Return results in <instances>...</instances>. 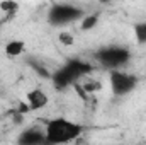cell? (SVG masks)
<instances>
[{"instance_id": "13", "label": "cell", "mask_w": 146, "mask_h": 145, "mask_svg": "<svg viewBox=\"0 0 146 145\" xmlns=\"http://www.w3.org/2000/svg\"><path fill=\"white\" fill-rule=\"evenodd\" d=\"M82 85H83V89L88 94L90 92H95V91H100V84L95 82V80H90V79H87V82H82Z\"/></svg>"}, {"instance_id": "5", "label": "cell", "mask_w": 146, "mask_h": 145, "mask_svg": "<svg viewBox=\"0 0 146 145\" xmlns=\"http://www.w3.org/2000/svg\"><path fill=\"white\" fill-rule=\"evenodd\" d=\"M63 70L70 75V79H72L73 82H76V79H80V77H83V75H87V73L90 72L92 67L88 63H85V62H80V60H70L63 67Z\"/></svg>"}, {"instance_id": "8", "label": "cell", "mask_w": 146, "mask_h": 145, "mask_svg": "<svg viewBox=\"0 0 146 145\" xmlns=\"http://www.w3.org/2000/svg\"><path fill=\"white\" fill-rule=\"evenodd\" d=\"M26 51V44L24 41H19V39H12L5 44V55L7 56H19Z\"/></svg>"}, {"instance_id": "10", "label": "cell", "mask_w": 146, "mask_h": 145, "mask_svg": "<svg viewBox=\"0 0 146 145\" xmlns=\"http://www.w3.org/2000/svg\"><path fill=\"white\" fill-rule=\"evenodd\" d=\"M0 10L9 14V15H14L17 10H19V3L15 0H2L0 2Z\"/></svg>"}, {"instance_id": "12", "label": "cell", "mask_w": 146, "mask_h": 145, "mask_svg": "<svg viewBox=\"0 0 146 145\" xmlns=\"http://www.w3.org/2000/svg\"><path fill=\"white\" fill-rule=\"evenodd\" d=\"M33 68H34V70L42 77V79H51V75H53V73L49 72L42 63H37V62H33Z\"/></svg>"}, {"instance_id": "3", "label": "cell", "mask_w": 146, "mask_h": 145, "mask_svg": "<svg viewBox=\"0 0 146 145\" xmlns=\"http://www.w3.org/2000/svg\"><path fill=\"white\" fill-rule=\"evenodd\" d=\"M95 58L99 60L100 65L107 67V68H117L124 63H127L129 60V51L126 48H121V46H110V48H104L100 50Z\"/></svg>"}, {"instance_id": "11", "label": "cell", "mask_w": 146, "mask_h": 145, "mask_svg": "<svg viewBox=\"0 0 146 145\" xmlns=\"http://www.w3.org/2000/svg\"><path fill=\"white\" fill-rule=\"evenodd\" d=\"M134 36L138 39V43L145 44L146 43V22H139L134 26Z\"/></svg>"}, {"instance_id": "14", "label": "cell", "mask_w": 146, "mask_h": 145, "mask_svg": "<svg viewBox=\"0 0 146 145\" xmlns=\"http://www.w3.org/2000/svg\"><path fill=\"white\" fill-rule=\"evenodd\" d=\"M58 39H60V43H61L63 46H72L73 43H75V38H73L70 33H60Z\"/></svg>"}, {"instance_id": "4", "label": "cell", "mask_w": 146, "mask_h": 145, "mask_svg": "<svg viewBox=\"0 0 146 145\" xmlns=\"http://www.w3.org/2000/svg\"><path fill=\"white\" fill-rule=\"evenodd\" d=\"M138 85V77L133 73H126L121 70L110 72V89L115 96H126Z\"/></svg>"}, {"instance_id": "2", "label": "cell", "mask_w": 146, "mask_h": 145, "mask_svg": "<svg viewBox=\"0 0 146 145\" xmlns=\"http://www.w3.org/2000/svg\"><path fill=\"white\" fill-rule=\"evenodd\" d=\"M83 15H85V12L78 7H73L68 3H58V5L51 7L48 19L54 26H65V24H70L75 21H82Z\"/></svg>"}, {"instance_id": "9", "label": "cell", "mask_w": 146, "mask_h": 145, "mask_svg": "<svg viewBox=\"0 0 146 145\" xmlns=\"http://www.w3.org/2000/svg\"><path fill=\"white\" fill-rule=\"evenodd\" d=\"M97 22H99V15H97V14H88V15H83V17H82L80 28H82L83 31H88V29L95 28Z\"/></svg>"}, {"instance_id": "15", "label": "cell", "mask_w": 146, "mask_h": 145, "mask_svg": "<svg viewBox=\"0 0 146 145\" xmlns=\"http://www.w3.org/2000/svg\"><path fill=\"white\" fill-rule=\"evenodd\" d=\"M100 3H109V2H112V0H99Z\"/></svg>"}, {"instance_id": "1", "label": "cell", "mask_w": 146, "mask_h": 145, "mask_svg": "<svg viewBox=\"0 0 146 145\" xmlns=\"http://www.w3.org/2000/svg\"><path fill=\"white\" fill-rule=\"evenodd\" d=\"M83 132V126L78 123L68 121L65 118H54L46 123V142L48 144H68L76 140Z\"/></svg>"}, {"instance_id": "6", "label": "cell", "mask_w": 146, "mask_h": 145, "mask_svg": "<svg viewBox=\"0 0 146 145\" xmlns=\"http://www.w3.org/2000/svg\"><path fill=\"white\" fill-rule=\"evenodd\" d=\"M27 104L31 111H37V109H42L48 104V96L41 91V89H34L27 94Z\"/></svg>"}, {"instance_id": "7", "label": "cell", "mask_w": 146, "mask_h": 145, "mask_svg": "<svg viewBox=\"0 0 146 145\" xmlns=\"http://www.w3.org/2000/svg\"><path fill=\"white\" fill-rule=\"evenodd\" d=\"M21 144H27V145H36V144H48L46 142V135L37 132V130H26L21 137H19Z\"/></svg>"}]
</instances>
